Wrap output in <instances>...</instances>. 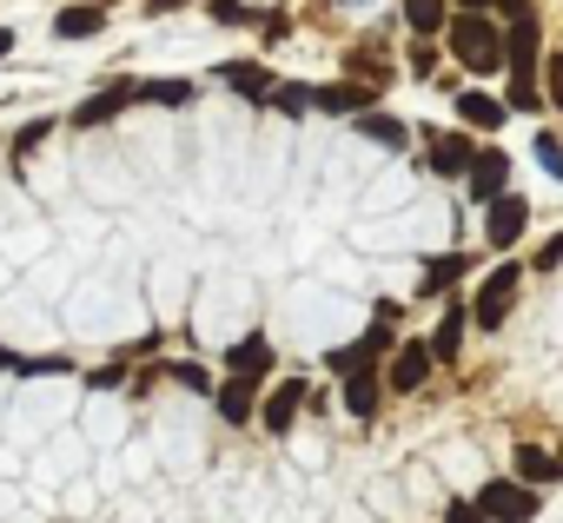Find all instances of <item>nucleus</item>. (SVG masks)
<instances>
[{
    "label": "nucleus",
    "mask_w": 563,
    "mask_h": 523,
    "mask_svg": "<svg viewBox=\"0 0 563 523\" xmlns=\"http://www.w3.org/2000/svg\"><path fill=\"white\" fill-rule=\"evenodd\" d=\"M464 192H471L477 205H497V199L510 192V153H504V146H484L477 166H471V179H464Z\"/></svg>",
    "instance_id": "11"
},
{
    "label": "nucleus",
    "mask_w": 563,
    "mask_h": 523,
    "mask_svg": "<svg viewBox=\"0 0 563 523\" xmlns=\"http://www.w3.org/2000/svg\"><path fill=\"white\" fill-rule=\"evenodd\" d=\"M444 523H484V510H477L471 497H451V503H444Z\"/></svg>",
    "instance_id": "33"
},
{
    "label": "nucleus",
    "mask_w": 563,
    "mask_h": 523,
    "mask_svg": "<svg viewBox=\"0 0 563 523\" xmlns=\"http://www.w3.org/2000/svg\"><path fill=\"white\" fill-rule=\"evenodd\" d=\"M530 219H537V205H530L523 192H504L497 205H484V245H490L497 258H510V252H517V238L530 232Z\"/></svg>",
    "instance_id": "5"
},
{
    "label": "nucleus",
    "mask_w": 563,
    "mask_h": 523,
    "mask_svg": "<svg viewBox=\"0 0 563 523\" xmlns=\"http://www.w3.org/2000/svg\"><path fill=\"white\" fill-rule=\"evenodd\" d=\"M530 153H537V166H543V173H550V179L563 186V140H556L550 126H537V140H530Z\"/></svg>",
    "instance_id": "26"
},
{
    "label": "nucleus",
    "mask_w": 563,
    "mask_h": 523,
    "mask_svg": "<svg viewBox=\"0 0 563 523\" xmlns=\"http://www.w3.org/2000/svg\"><path fill=\"white\" fill-rule=\"evenodd\" d=\"M312 404V391H306V378H286V385H272V398L258 404V424L272 431V437H286L292 424H299V411Z\"/></svg>",
    "instance_id": "9"
},
{
    "label": "nucleus",
    "mask_w": 563,
    "mask_h": 523,
    "mask_svg": "<svg viewBox=\"0 0 563 523\" xmlns=\"http://www.w3.org/2000/svg\"><path fill=\"white\" fill-rule=\"evenodd\" d=\"M477 140L457 126V133H424V173H438V179H471V166H477Z\"/></svg>",
    "instance_id": "6"
},
{
    "label": "nucleus",
    "mask_w": 563,
    "mask_h": 523,
    "mask_svg": "<svg viewBox=\"0 0 563 523\" xmlns=\"http://www.w3.org/2000/svg\"><path fill=\"white\" fill-rule=\"evenodd\" d=\"M345 80H365V87H385V80H391V47H385V34H372V41H358V47L345 54Z\"/></svg>",
    "instance_id": "15"
},
{
    "label": "nucleus",
    "mask_w": 563,
    "mask_h": 523,
    "mask_svg": "<svg viewBox=\"0 0 563 523\" xmlns=\"http://www.w3.org/2000/svg\"><path fill=\"white\" fill-rule=\"evenodd\" d=\"M133 100H140V80H113V87H100L93 100L74 107V126H80V133H87V126H107V120H120Z\"/></svg>",
    "instance_id": "12"
},
{
    "label": "nucleus",
    "mask_w": 563,
    "mask_h": 523,
    "mask_svg": "<svg viewBox=\"0 0 563 523\" xmlns=\"http://www.w3.org/2000/svg\"><path fill=\"white\" fill-rule=\"evenodd\" d=\"M517 292H523V258H497V266L484 272V286L471 292V325L477 332H497L517 312Z\"/></svg>",
    "instance_id": "3"
},
{
    "label": "nucleus",
    "mask_w": 563,
    "mask_h": 523,
    "mask_svg": "<svg viewBox=\"0 0 563 523\" xmlns=\"http://www.w3.org/2000/svg\"><path fill=\"white\" fill-rule=\"evenodd\" d=\"M14 371H27V378H60V371H74V365H67V358H54V352H47V358H21V365H14Z\"/></svg>",
    "instance_id": "28"
},
{
    "label": "nucleus",
    "mask_w": 563,
    "mask_h": 523,
    "mask_svg": "<svg viewBox=\"0 0 563 523\" xmlns=\"http://www.w3.org/2000/svg\"><path fill=\"white\" fill-rule=\"evenodd\" d=\"M14 365H21V358H8V352H0V371H14Z\"/></svg>",
    "instance_id": "38"
},
{
    "label": "nucleus",
    "mask_w": 563,
    "mask_h": 523,
    "mask_svg": "<svg viewBox=\"0 0 563 523\" xmlns=\"http://www.w3.org/2000/svg\"><path fill=\"white\" fill-rule=\"evenodd\" d=\"M391 352H398V319L372 312V325H365L352 345H332V352H325V371H332V378H358V371L391 365Z\"/></svg>",
    "instance_id": "2"
},
{
    "label": "nucleus",
    "mask_w": 563,
    "mask_h": 523,
    "mask_svg": "<svg viewBox=\"0 0 563 523\" xmlns=\"http://www.w3.org/2000/svg\"><path fill=\"white\" fill-rule=\"evenodd\" d=\"M444 47H451V60H457L464 74H477V80L504 74V21H497V14H457V21L444 27Z\"/></svg>",
    "instance_id": "1"
},
{
    "label": "nucleus",
    "mask_w": 563,
    "mask_h": 523,
    "mask_svg": "<svg viewBox=\"0 0 563 523\" xmlns=\"http://www.w3.org/2000/svg\"><path fill=\"white\" fill-rule=\"evenodd\" d=\"M352 126H358L372 146H391V153H405V146H411V126H405L398 113H365V120H352Z\"/></svg>",
    "instance_id": "23"
},
{
    "label": "nucleus",
    "mask_w": 563,
    "mask_h": 523,
    "mask_svg": "<svg viewBox=\"0 0 563 523\" xmlns=\"http://www.w3.org/2000/svg\"><path fill=\"white\" fill-rule=\"evenodd\" d=\"M212 21H219V27H245L252 8H239V0H212Z\"/></svg>",
    "instance_id": "29"
},
{
    "label": "nucleus",
    "mask_w": 563,
    "mask_h": 523,
    "mask_svg": "<svg viewBox=\"0 0 563 523\" xmlns=\"http://www.w3.org/2000/svg\"><path fill=\"white\" fill-rule=\"evenodd\" d=\"M173 385H186V391H219V385H212L199 365H173Z\"/></svg>",
    "instance_id": "32"
},
{
    "label": "nucleus",
    "mask_w": 563,
    "mask_h": 523,
    "mask_svg": "<svg viewBox=\"0 0 563 523\" xmlns=\"http://www.w3.org/2000/svg\"><path fill=\"white\" fill-rule=\"evenodd\" d=\"M411 74H418V80H431V74H438V47H431V41H418V47H411Z\"/></svg>",
    "instance_id": "31"
},
{
    "label": "nucleus",
    "mask_w": 563,
    "mask_h": 523,
    "mask_svg": "<svg viewBox=\"0 0 563 523\" xmlns=\"http://www.w3.org/2000/svg\"><path fill=\"white\" fill-rule=\"evenodd\" d=\"M100 27H107V8H100V0H93V8H60V14H54V34H60V41H93Z\"/></svg>",
    "instance_id": "22"
},
{
    "label": "nucleus",
    "mask_w": 563,
    "mask_h": 523,
    "mask_svg": "<svg viewBox=\"0 0 563 523\" xmlns=\"http://www.w3.org/2000/svg\"><path fill=\"white\" fill-rule=\"evenodd\" d=\"M457 14H497V0H457Z\"/></svg>",
    "instance_id": "35"
},
{
    "label": "nucleus",
    "mask_w": 563,
    "mask_h": 523,
    "mask_svg": "<svg viewBox=\"0 0 563 523\" xmlns=\"http://www.w3.org/2000/svg\"><path fill=\"white\" fill-rule=\"evenodd\" d=\"M510 477H517V483H530V490H556V483H563V457H556V450H543V444H517Z\"/></svg>",
    "instance_id": "14"
},
{
    "label": "nucleus",
    "mask_w": 563,
    "mask_h": 523,
    "mask_svg": "<svg viewBox=\"0 0 563 523\" xmlns=\"http://www.w3.org/2000/svg\"><path fill=\"white\" fill-rule=\"evenodd\" d=\"M464 332H471V299H451V305H444V319H438V332H431V352H438V365H457V352H464Z\"/></svg>",
    "instance_id": "17"
},
{
    "label": "nucleus",
    "mask_w": 563,
    "mask_h": 523,
    "mask_svg": "<svg viewBox=\"0 0 563 523\" xmlns=\"http://www.w3.org/2000/svg\"><path fill=\"white\" fill-rule=\"evenodd\" d=\"M225 371H232V378L265 385V371H272V338H265V332H245V338L225 352Z\"/></svg>",
    "instance_id": "18"
},
{
    "label": "nucleus",
    "mask_w": 563,
    "mask_h": 523,
    "mask_svg": "<svg viewBox=\"0 0 563 523\" xmlns=\"http://www.w3.org/2000/svg\"><path fill=\"white\" fill-rule=\"evenodd\" d=\"M543 100L563 113V47H550V54H543Z\"/></svg>",
    "instance_id": "27"
},
{
    "label": "nucleus",
    "mask_w": 563,
    "mask_h": 523,
    "mask_svg": "<svg viewBox=\"0 0 563 523\" xmlns=\"http://www.w3.org/2000/svg\"><path fill=\"white\" fill-rule=\"evenodd\" d=\"M272 107L286 113V120H306V113H319V87H306V80H278Z\"/></svg>",
    "instance_id": "24"
},
{
    "label": "nucleus",
    "mask_w": 563,
    "mask_h": 523,
    "mask_svg": "<svg viewBox=\"0 0 563 523\" xmlns=\"http://www.w3.org/2000/svg\"><path fill=\"white\" fill-rule=\"evenodd\" d=\"M471 503L484 510V523H537V516H543V490L517 483L510 470H504V477H484Z\"/></svg>",
    "instance_id": "4"
},
{
    "label": "nucleus",
    "mask_w": 563,
    "mask_h": 523,
    "mask_svg": "<svg viewBox=\"0 0 563 523\" xmlns=\"http://www.w3.org/2000/svg\"><path fill=\"white\" fill-rule=\"evenodd\" d=\"M212 404H219L225 424H245V418H258V385H252V378H225V385L212 391Z\"/></svg>",
    "instance_id": "20"
},
{
    "label": "nucleus",
    "mask_w": 563,
    "mask_h": 523,
    "mask_svg": "<svg viewBox=\"0 0 563 523\" xmlns=\"http://www.w3.org/2000/svg\"><path fill=\"white\" fill-rule=\"evenodd\" d=\"M477 266H484L477 252H438V258H424V272H418V299H451Z\"/></svg>",
    "instance_id": "7"
},
{
    "label": "nucleus",
    "mask_w": 563,
    "mask_h": 523,
    "mask_svg": "<svg viewBox=\"0 0 563 523\" xmlns=\"http://www.w3.org/2000/svg\"><path fill=\"white\" fill-rule=\"evenodd\" d=\"M140 100H153V107H192L199 87L192 80H140Z\"/></svg>",
    "instance_id": "25"
},
{
    "label": "nucleus",
    "mask_w": 563,
    "mask_h": 523,
    "mask_svg": "<svg viewBox=\"0 0 563 523\" xmlns=\"http://www.w3.org/2000/svg\"><path fill=\"white\" fill-rule=\"evenodd\" d=\"M504 120H510V107H504V93H484V87H464L457 93V126L464 133H504Z\"/></svg>",
    "instance_id": "10"
},
{
    "label": "nucleus",
    "mask_w": 563,
    "mask_h": 523,
    "mask_svg": "<svg viewBox=\"0 0 563 523\" xmlns=\"http://www.w3.org/2000/svg\"><path fill=\"white\" fill-rule=\"evenodd\" d=\"M100 8H113V0H100Z\"/></svg>",
    "instance_id": "39"
},
{
    "label": "nucleus",
    "mask_w": 563,
    "mask_h": 523,
    "mask_svg": "<svg viewBox=\"0 0 563 523\" xmlns=\"http://www.w3.org/2000/svg\"><path fill=\"white\" fill-rule=\"evenodd\" d=\"M219 87H232V93H245V100H265V107H272V93H278V80H272L258 60H225V67H219Z\"/></svg>",
    "instance_id": "19"
},
{
    "label": "nucleus",
    "mask_w": 563,
    "mask_h": 523,
    "mask_svg": "<svg viewBox=\"0 0 563 523\" xmlns=\"http://www.w3.org/2000/svg\"><path fill=\"white\" fill-rule=\"evenodd\" d=\"M563 266V232H550L543 245H537V272H556Z\"/></svg>",
    "instance_id": "30"
},
{
    "label": "nucleus",
    "mask_w": 563,
    "mask_h": 523,
    "mask_svg": "<svg viewBox=\"0 0 563 523\" xmlns=\"http://www.w3.org/2000/svg\"><path fill=\"white\" fill-rule=\"evenodd\" d=\"M41 140H47V120H27V126H21V133H14V153H34V146H41Z\"/></svg>",
    "instance_id": "34"
},
{
    "label": "nucleus",
    "mask_w": 563,
    "mask_h": 523,
    "mask_svg": "<svg viewBox=\"0 0 563 523\" xmlns=\"http://www.w3.org/2000/svg\"><path fill=\"white\" fill-rule=\"evenodd\" d=\"M173 8H186V0H146V14H173Z\"/></svg>",
    "instance_id": "36"
},
{
    "label": "nucleus",
    "mask_w": 563,
    "mask_h": 523,
    "mask_svg": "<svg viewBox=\"0 0 563 523\" xmlns=\"http://www.w3.org/2000/svg\"><path fill=\"white\" fill-rule=\"evenodd\" d=\"M438 371V352H431V338H405L398 352H391V365H385V385L405 398V391H424V378Z\"/></svg>",
    "instance_id": "8"
},
{
    "label": "nucleus",
    "mask_w": 563,
    "mask_h": 523,
    "mask_svg": "<svg viewBox=\"0 0 563 523\" xmlns=\"http://www.w3.org/2000/svg\"><path fill=\"white\" fill-rule=\"evenodd\" d=\"M8 54H14V34H8V27H0V60H8Z\"/></svg>",
    "instance_id": "37"
},
{
    "label": "nucleus",
    "mask_w": 563,
    "mask_h": 523,
    "mask_svg": "<svg viewBox=\"0 0 563 523\" xmlns=\"http://www.w3.org/2000/svg\"><path fill=\"white\" fill-rule=\"evenodd\" d=\"M319 113L365 120V113H378V87H365V80H332V87H319Z\"/></svg>",
    "instance_id": "13"
},
{
    "label": "nucleus",
    "mask_w": 563,
    "mask_h": 523,
    "mask_svg": "<svg viewBox=\"0 0 563 523\" xmlns=\"http://www.w3.org/2000/svg\"><path fill=\"white\" fill-rule=\"evenodd\" d=\"M398 8H405V27L418 41H444V27L457 21V0H398Z\"/></svg>",
    "instance_id": "16"
},
{
    "label": "nucleus",
    "mask_w": 563,
    "mask_h": 523,
    "mask_svg": "<svg viewBox=\"0 0 563 523\" xmlns=\"http://www.w3.org/2000/svg\"><path fill=\"white\" fill-rule=\"evenodd\" d=\"M385 371H358V378H345V411L352 418H378V404H385Z\"/></svg>",
    "instance_id": "21"
}]
</instances>
